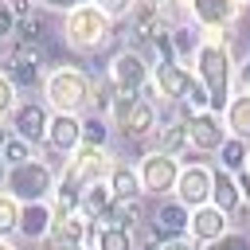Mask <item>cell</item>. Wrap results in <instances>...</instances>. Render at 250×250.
Segmentation results:
<instances>
[{
	"mask_svg": "<svg viewBox=\"0 0 250 250\" xmlns=\"http://www.w3.org/2000/svg\"><path fill=\"white\" fill-rule=\"evenodd\" d=\"M195 62V78L207 90V105L211 113H223L230 102V86H234V55L223 39H203L199 51L191 55Z\"/></svg>",
	"mask_w": 250,
	"mask_h": 250,
	"instance_id": "cell-1",
	"label": "cell"
},
{
	"mask_svg": "<svg viewBox=\"0 0 250 250\" xmlns=\"http://www.w3.org/2000/svg\"><path fill=\"white\" fill-rule=\"evenodd\" d=\"M59 31H62V43H66L70 51L90 55V51H102V47L113 39V20L86 0V4H78V8H70V12L62 16V27H59Z\"/></svg>",
	"mask_w": 250,
	"mask_h": 250,
	"instance_id": "cell-2",
	"label": "cell"
},
{
	"mask_svg": "<svg viewBox=\"0 0 250 250\" xmlns=\"http://www.w3.org/2000/svg\"><path fill=\"white\" fill-rule=\"evenodd\" d=\"M43 98H47V105L55 113H82V109H90L94 82L78 66H55L43 78Z\"/></svg>",
	"mask_w": 250,
	"mask_h": 250,
	"instance_id": "cell-3",
	"label": "cell"
},
{
	"mask_svg": "<svg viewBox=\"0 0 250 250\" xmlns=\"http://www.w3.org/2000/svg\"><path fill=\"white\" fill-rule=\"evenodd\" d=\"M109 168H113L109 148H98V145H78V148H74V152L62 160L59 184H62V188L82 191V188H90V184L105 180V172H109Z\"/></svg>",
	"mask_w": 250,
	"mask_h": 250,
	"instance_id": "cell-4",
	"label": "cell"
},
{
	"mask_svg": "<svg viewBox=\"0 0 250 250\" xmlns=\"http://www.w3.org/2000/svg\"><path fill=\"white\" fill-rule=\"evenodd\" d=\"M8 195H16L20 203H47L51 191H55V172L47 160L31 156L27 164H16L8 168V184H4Z\"/></svg>",
	"mask_w": 250,
	"mask_h": 250,
	"instance_id": "cell-5",
	"label": "cell"
},
{
	"mask_svg": "<svg viewBox=\"0 0 250 250\" xmlns=\"http://www.w3.org/2000/svg\"><path fill=\"white\" fill-rule=\"evenodd\" d=\"M109 82H113L117 94L137 98V94H145V86L152 82V66H148V59H145L141 51H117L113 62H109Z\"/></svg>",
	"mask_w": 250,
	"mask_h": 250,
	"instance_id": "cell-6",
	"label": "cell"
},
{
	"mask_svg": "<svg viewBox=\"0 0 250 250\" xmlns=\"http://www.w3.org/2000/svg\"><path fill=\"white\" fill-rule=\"evenodd\" d=\"M180 156H168V152H145L141 164H137V176H141V191L145 195H172L176 180H180Z\"/></svg>",
	"mask_w": 250,
	"mask_h": 250,
	"instance_id": "cell-7",
	"label": "cell"
},
{
	"mask_svg": "<svg viewBox=\"0 0 250 250\" xmlns=\"http://www.w3.org/2000/svg\"><path fill=\"white\" fill-rule=\"evenodd\" d=\"M191 82H195V74L184 62H160V66H152V82L145 86L141 98H148V102H156V98H164V102H188V86Z\"/></svg>",
	"mask_w": 250,
	"mask_h": 250,
	"instance_id": "cell-8",
	"label": "cell"
},
{
	"mask_svg": "<svg viewBox=\"0 0 250 250\" xmlns=\"http://www.w3.org/2000/svg\"><path fill=\"white\" fill-rule=\"evenodd\" d=\"M211 184H215V172L207 164H184L172 195H176V203H184L188 211H195V207L211 203Z\"/></svg>",
	"mask_w": 250,
	"mask_h": 250,
	"instance_id": "cell-9",
	"label": "cell"
},
{
	"mask_svg": "<svg viewBox=\"0 0 250 250\" xmlns=\"http://www.w3.org/2000/svg\"><path fill=\"white\" fill-rule=\"evenodd\" d=\"M47 121H51V113H47L39 102H16V109L8 113V129H12V137L27 141L31 148H39V145L47 141Z\"/></svg>",
	"mask_w": 250,
	"mask_h": 250,
	"instance_id": "cell-10",
	"label": "cell"
},
{
	"mask_svg": "<svg viewBox=\"0 0 250 250\" xmlns=\"http://www.w3.org/2000/svg\"><path fill=\"white\" fill-rule=\"evenodd\" d=\"M4 74L16 82V90L39 82V74H43V51H39L35 43H23V39L12 43L8 55H4Z\"/></svg>",
	"mask_w": 250,
	"mask_h": 250,
	"instance_id": "cell-11",
	"label": "cell"
},
{
	"mask_svg": "<svg viewBox=\"0 0 250 250\" xmlns=\"http://www.w3.org/2000/svg\"><path fill=\"white\" fill-rule=\"evenodd\" d=\"M117 129H121L129 141H148V137H156V129H160L156 102H148V98H141V94L129 98V105H125V113H121Z\"/></svg>",
	"mask_w": 250,
	"mask_h": 250,
	"instance_id": "cell-12",
	"label": "cell"
},
{
	"mask_svg": "<svg viewBox=\"0 0 250 250\" xmlns=\"http://www.w3.org/2000/svg\"><path fill=\"white\" fill-rule=\"evenodd\" d=\"M188 12H191V23L199 31H223V27H234L242 4L238 0H191Z\"/></svg>",
	"mask_w": 250,
	"mask_h": 250,
	"instance_id": "cell-13",
	"label": "cell"
},
{
	"mask_svg": "<svg viewBox=\"0 0 250 250\" xmlns=\"http://www.w3.org/2000/svg\"><path fill=\"white\" fill-rule=\"evenodd\" d=\"M59 160H66L82 145V117L78 113H51L47 121V141H43Z\"/></svg>",
	"mask_w": 250,
	"mask_h": 250,
	"instance_id": "cell-14",
	"label": "cell"
},
{
	"mask_svg": "<svg viewBox=\"0 0 250 250\" xmlns=\"http://www.w3.org/2000/svg\"><path fill=\"white\" fill-rule=\"evenodd\" d=\"M227 141V125L219 113L203 109V113H188V145L195 152H219V145Z\"/></svg>",
	"mask_w": 250,
	"mask_h": 250,
	"instance_id": "cell-15",
	"label": "cell"
},
{
	"mask_svg": "<svg viewBox=\"0 0 250 250\" xmlns=\"http://www.w3.org/2000/svg\"><path fill=\"white\" fill-rule=\"evenodd\" d=\"M230 230V215L227 211H219L215 203H203V207H195V211H188V238L191 242H215V238H223Z\"/></svg>",
	"mask_w": 250,
	"mask_h": 250,
	"instance_id": "cell-16",
	"label": "cell"
},
{
	"mask_svg": "<svg viewBox=\"0 0 250 250\" xmlns=\"http://www.w3.org/2000/svg\"><path fill=\"white\" fill-rule=\"evenodd\" d=\"M51 223H55L51 203H23L20 207V230L16 234H23L27 242H43L51 234Z\"/></svg>",
	"mask_w": 250,
	"mask_h": 250,
	"instance_id": "cell-17",
	"label": "cell"
},
{
	"mask_svg": "<svg viewBox=\"0 0 250 250\" xmlns=\"http://www.w3.org/2000/svg\"><path fill=\"white\" fill-rule=\"evenodd\" d=\"M219 117L227 125V137H238L250 145V94H230V102Z\"/></svg>",
	"mask_w": 250,
	"mask_h": 250,
	"instance_id": "cell-18",
	"label": "cell"
},
{
	"mask_svg": "<svg viewBox=\"0 0 250 250\" xmlns=\"http://www.w3.org/2000/svg\"><path fill=\"white\" fill-rule=\"evenodd\" d=\"M90 230H94V223H90L82 211L55 215V223H51V238H59V242H74V246H86Z\"/></svg>",
	"mask_w": 250,
	"mask_h": 250,
	"instance_id": "cell-19",
	"label": "cell"
},
{
	"mask_svg": "<svg viewBox=\"0 0 250 250\" xmlns=\"http://www.w3.org/2000/svg\"><path fill=\"white\" fill-rule=\"evenodd\" d=\"M152 227H156V234H164V238H184V234H188V207L176 203V199L160 203Z\"/></svg>",
	"mask_w": 250,
	"mask_h": 250,
	"instance_id": "cell-20",
	"label": "cell"
},
{
	"mask_svg": "<svg viewBox=\"0 0 250 250\" xmlns=\"http://www.w3.org/2000/svg\"><path fill=\"white\" fill-rule=\"evenodd\" d=\"M141 219H145V203H141V199H109V207L102 211V219H98V223L133 230Z\"/></svg>",
	"mask_w": 250,
	"mask_h": 250,
	"instance_id": "cell-21",
	"label": "cell"
},
{
	"mask_svg": "<svg viewBox=\"0 0 250 250\" xmlns=\"http://www.w3.org/2000/svg\"><path fill=\"white\" fill-rule=\"evenodd\" d=\"M86 242H90L94 250H137L133 230H125V227H105V223H94V230H90Z\"/></svg>",
	"mask_w": 250,
	"mask_h": 250,
	"instance_id": "cell-22",
	"label": "cell"
},
{
	"mask_svg": "<svg viewBox=\"0 0 250 250\" xmlns=\"http://www.w3.org/2000/svg\"><path fill=\"white\" fill-rule=\"evenodd\" d=\"M105 184H109L113 199H141V195H145V191H141V176H137V168H129V164H113V168L105 172Z\"/></svg>",
	"mask_w": 250,
	"mask_h": 250,
	"instance_id": "cell-23",
	"label": "cell"
},
{
	"mask_svg": "<svg viewBox=\"0 0 250 250\" xmlns=\"http://www.w3.org/2000/svg\"><path fill=\"white\" fill-rule=\"evenodd\" d=\"M211 203L219 207V211H227V215H234L238 207H242V195H238V180L230 176V172H215V184H211Z\"/></svg>",
	"mask_w": 250,
	"mask_h": 250,
	"instance_id": "cell-24",
	"label": "cell"
},
{
	"mask_svg": "<svg viewBox=\"0 0 250 250\" xmlns=\"http://www.w3.org/2000/svg\"><path fill=\"white\" fill-rule=\"evenodd\" d=\"M109 199H113L109 184H105V180H98V184H90V188H82V191H78V211H82L90 223H98V219H102V211L109 207Z\"/></svg>",
	"mask_w": 250,
	"mask_h": 250,
	"instance_id": "cell-25",
	"label": "cell"
},
{
	"mask_svg": "<svg viewBox=\"0 0 250 250\" xmlns=\"http://www.w3.org/2000/svg\"><path fill=\"white\" fill-rule=\"evenodd\" d=\"M188 148V117H176L168 125L156 129V152H168V156H180Z\"/></svg>",
	"mask_w": 250,
	"mask_h": 250,
	"instance_id": "cell-26",
	"label": "cell"
},
{
	"mask_svg": "<svg viewBox=\"0 0 250 250\" xmlns=\"http://www.w3.org/2000/svg\"><path fill=\"white\" fill-rule=\"evenodd\" d=\"M168 39H172V51H176V62H180L184 55H195V51H199L203 31H199L195 23H180V27H172V31H168Z\"/></svg>",
	"mask_w": 250,
	"mask_h": 250,
	"instance_id": "cell-27",
	"label": "cell"
},
{
	"mask_svg": "<svg viewBox=\"0 0 250 250\" xmlns=\"http://www.w3.org/2000/svg\"><path fill=\"white\" fill-rule=\"evenodd\" d=\"M246 152H250V145H246V141H238V137H227V141L219 145V164H223V172L238 176V172L246 168Z\"/></svg>",
	"mask_w": 250,
	"mask_h": 250,
	"instance_id": "cell-28",
	"label": "cell"
},
{
	"mask_svg": "<svg viewBox=\"0 0 250 250\" xmlns=\"http://www.w3.org/2000/svg\"><path fill=\"white\" fill-rule=\"evenodd\" d=\"M20 199L16 195H8V191H0V238H12L16 230H20Z\"/></svg>",
	"mask_w": 250,
	"mask_h": 250,
	"instance_id": "cell-29",
	"label": "cell"
},
{
	"mask_svg": "<svg viewBox=\"0 0 250 250\" xmlns=\"http://www.w3.org/2000/svg\"><path fill=\"white\" fill-rule=\"evenodd\" d=\"M109 141V121L105 117H90V121H82V145H98V148H109L105 145Z\"/></svg>",
	"mask_w": 250,
	"mask_h": 250,
	"instance_id": "cell-30",
	"label": "cell"
},
{
	"mask_svg": "<svg viewBox=\"0 0 250 250\" xmlns=\"http://www.w3.org/2000/svg\"><path fill=\"white\" fill-rule=\"evenodd\" d=\"M35 156V148L27 145V141H20V137H8V145L0 148V160L8 164V168H16V164H27Z\"/></svg>",
	"mask_w": 250,
	"mask_h": 250,
	"instance_id": "cell-31",
	"label": "cell"
},
{
	"mask_svg": "<svg viewBox=\"0 0 250 250\" xmlns=\"http://www.w3.org/2000/svg\"><path fill=\"white\" fill-rule=\"evenodd\" d=\"M16 102H20V90H16V82L0 70V121H8V113L16 109Z\"/></svg>",
	"mask_w": 250,
	"mask_h": 250,
	"instance_id": "cell-32",
	"label": "cell"
},
{
	"mask_svg": "<svg viewBox=\"0 0 250 250\" xmlns=\"http://www.w3.org/2000/svg\"><path fill=\"white\" fill-rule=\"evenodd\" d=\"M98 12H105L109 20H125L133 8H137V0H90Z\"/></svg>",
	"mask_w": 250,
	"mask_h": 250,
	"instance_id": "cell-33",
	"label": "cell"
},
{
	"mask_svg": "<svg viewBox=\"0 0 250 250\" xmlns=\"http://www.w3.org/2000/svg\"><path fill=\"white\" fill-rule=\"evenodd\" d=\"M199 250H250V246H246V238H242V234L227 230L223 238H215V242H203Z\"/></svg>",
	"mask_w": 250,
	"mask_h": 250,
	"instance_id": "cell-34",
	"label": "cell"
},
{
	"mask_svg": "<svg viewBox=\"0 0 250 250\" xmlns=\"http://www.w3.org/2000/svg\"><path fill=\"white\" fill-rule=\"evenodd\" d=\"M16 27H20V20L12 16L8 0H0V43H4V39H12V35H16Z\"/></svg>",
	"mask_w": 250,
	"mask_h": 250,
	"instance_id": "cell-35",
	"label": "cell"
},
{
	"mask_svg": "<svg viewBox=\"0 0 250 250\" xmlns=\"http://www.w3.org/2000/svg\"><path fill=\"white\" fill-rule=\"evenodd\" d=\"M234 86H238V94H250V55L234 66Z\"/></svg>",
	"mask_w": 250,
	"mask_h": 250,
	"instance_id": "cell-36",
	"label": "cell"
},
{
	"mask_svg": "<svg viewBox=\"0 0 250 250\" xmlns=\"http://www.w3.org/2000/svg\"><path fill=\"white\" fill-rule=\"evenodd\" d=\"M8 8H12V16L23 23V20H31V12H35V4L31 0H8Z\"/></svg>",
	"mask_w": 250,
	"mask_h": 250,
	"instance_id": "cell-37",
	"label": "cell"
},
{
	"mask_svg": "<svg viewBox=\"0 0 250 250\" xmlns=\"http://www.w3.org/2000/svg\"><path fill=\"white\" fill-rule=\"evenodd\" d=\"M160 250H199V242H191V238L184 234V238H164Z\"/></svg>",
	"mask_w": 250,
	"mask_h": 250,
	"instance_id": "cell-38",
	"label": "cell"
},
{
	"mask_svg": "<svg viewBox=\"0 0 250 250\" xmlns=\"http://www.w3.org/2000/svg\"><path fill=\"white\" fill-rule=\"evenodd\" d=\"M39 250H86V246H74V242H59V238H51V234H47V238L39 242Z\"/></svg>",
	"mask_w": 250,
	"mask_h": 250,
	"instance_id": "cell-39",
	"label": "cell"
},
{
	"mask_svg": "<svg viewBox=\"0 0 250 250\" xmlns=\"http://www.w3.org/2000/svg\"><path fill=\"white\" fill-rule=\"evenodd\" d=\"M8 137H12V129H8V121H0V148L8 145Z\"/></svg>",
	"mask_w": 250,
	"mask_h": 250,
	"instance_id": "cell-40",
	"label": "cell"
},
{
	"mask_svg": "<svg viewBox=\"0 0 250 250\" xmlns=\"http://www.w3.org/2000/svg\"><path fill=\"white\" fill-rule=\"evenodd\" d=\"M4 184H8V164L0 160V191H4Z\"/></svg>",
	"mask_w": 250,
	"mask_h": 250,
	"instance_id": "cell-41",
	"label": "cell"
},
{
	"mask_svg": "<svg viewBox=\"0 0 250 250\" xmlns=\"http://www.w3.org/2000/svg\"><path fill=\"white\" fill-rule=\"evenodd\" d=\"M242 172H246V176H250V152H246V168H242Z\"/></svg>",
	"mask_w": 250,
	"mask_h": 250,
	"instance_id": "cell-42",
	"label": "cell"
}]
</instances>
